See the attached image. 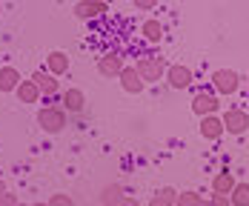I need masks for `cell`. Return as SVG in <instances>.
<instances>
[{
  "label": "cell",
  "instance_id": "24",
  "mask_svg": "<svg viewBox=\"0 0 249 206\" xmlns=\"http://www.w3.org/2000/svg\"><path fill=\"white\" fill-rule=\"evenodd\" d=\"M18 204H20V201H18L15 195H9V192H6V195L0 198V206H18Z\"/></svg>",
  "mask_w": 249,
  "mask_h": 206
},
{
  "label": "cell",
  "instance_id": "10",
  "mask_svg": "<svg viewBox=\"0 0 249 206\" xmlns=\"http://www.w3.org/2000/svg\"><path fill=\"white\" fill-rule=\"evenodd\" d=\"M106 12H109V3H103V0H80V3H75V15L80 20H92V17H100Z\"/></svg>",
  "mask_w": 249,
  "mask_h": 206
},
{
  "label": "cell",
  "instance_id": "13",
  "mask_svg": "<svg viewBox=\"0 0 249 206\" xmlns=\"http://www.w3.org/2000/svg\"><path fill=\"white\" fill-rule=\"evenodd\" d=\"M60 103H63V112L77 115V112L86 109V95H83L80 89H66V92L60 95Z\"/></svg>",
  "mask_w": 249,
  "mask_h": 206
},
{
  "label": "cell",
  "instance_id": "14",
  "mask_svg": "<svg viewBox=\"0 0 249 206\" xmlns=\"http://www.w3.org/2000/svg\"><path fill=\"white\" fill-rule=\"evenodd\" d=\"M235 186H238V180H235V175H232V172H226V169H224V172H218V175L212 178V192H215V195H224V198H229Z\"/></svg>",
  "mask_w": 249,
  "mask_h": 206
},
{
  "label": "cell",
  "instance_id": "19",
  "mask_svg": "<svg viewBox=\"0 0 249 206\" xmlns=\"http://www.w3.org/2000/svg\"><path fill=\"white\" fill-rule=\"evenodd\" d=\"M15 95H18V101H20V103H37V101H40V89H37L32 80H23V83L18 86V92H15Z\"/></svg>",
  "mask_w": 249,
  "mask_h": 206
},
{
  "label": "cell",
  "instance_id": "25",
  "mask_svg": "<svg viewBox=\"0 0 249 206\" xmlns=\"http://www.w3.org/2000/svg\"><path fill=\"white\" fill-rule=\"evenodd\" d=\"M135 9H141V12H149V9H155V3H152V0H135Z\"/></svg>",
  "mask_w": 249,
  "mask_h": 206
},
{
  "label": "cell",
  "instance_id": "3",
  "mask_svg": "<svg viewBox=\"0 0 249 206\" xmlns=\"http://www.w3.org/2000/svg\"><path fill=\"white\" fill-rule=\"evenodd\" d=\"M212 86H215L218 95H235L241 89V75L232 72V69H218L212 75Z\"/></svg>",
  "mask_w": 249,
  "mask_h": 206
},
{
  "label": "cell",
  "instance_id": "21",
  "mask_svg": "<svg viewBox=\"0 0 249 206\" xmlns=\"http://www.w3.org/2000/svg\"><path fill=\"white\" fill-rule=\"evenodd\" d=\"M175 206H206V201L200 198L198 192L186 189V192H180V195H178V204H175Z\"/></svg>",
  "mask_w": 249,
  "mask_h": 206
},
{
  "label": "cell",
  "instance_id": "18",
  "mask_svg": "<svg viewBox=\"0 0 249 206\" xmlns=\"http://www.w3.org/2000/svg\"><path fill=\"white\" fill-rule=\"evenodd\" d=\"M141 34H143V40H149V43H160V40H163V23L155 20V17H149V20H143V26H141Z\"/></svg>",
  "mask_w": 249,
  "mask_h": 206
},
{
  "label": "cell",
  "instance_id": "8",
  "mask_svg": "<svg viewBox=\"0 0 249 206\" xmlns=\"http://www.w3.org/2000/svg\"><path fill=\"white\" fill-rule=\"evenodd\" d=\"M218 109H221V101L215 95H209V92H200L192 101V112L198 118H212V115H218Z\"/></svg>",
  "mask_w": 249,
  "mask_h": 206
},
{
  "label": "cell",
  "instance_id": "29",
  "mask_svg": "<svg viewBox=\"0 0 249 206\" xmlns=\"http://www.w3.org/2000/svg\"><path fill=\"white\" fill-rule=\"evenodd\" d=\"M18 206H29V204H18Z\"/></svg>",
  "mask_w": 249,
  "mask_h": 206
},
{
  "label": "cell",
  "instance_id": "27",
  "mask_svg": "<svg viewBox=\"0 0 249 206\" xmlns=\"http://www.w3.org/2000/svg\"><path fill=\"white\" fill-rule=\"evenodd\" d=\"M6 195V183H3V178H0V198Z\"/></svg>",
  "mask_w": 249,
  "mask_h": 206
},
{
  "label": "cell",
  "instance_id": "5",
  "mask_svg": "<svg viewBox=\"0 0 249 206\" xmlns=\"http://www.w3.org/2000/svg\"><path fill=\"white\" fill-rule=\"evenodd\" d=\"M221 120H224V129L229 135H244L249 129V115L244 109H226Z\"/></svg>",
  "mask_w": 249,
  "mask_h": 206
},
{
  "label": "cell",
  "instance_id": "1",
  "mask_svg": "<svg viewBox=\"0 0 249 206\" xmlns=\"http://www.w3.org/2000/svg\"><path fill=\"white\" fill-rule=\"evenodd\" d=\"M66 123H69V118H66L63 106H43L37 112V126L43 129L46 135H60L66 129Z\"/></svg>",
  "mask_w": 249,
  "mask_h": 206
},
{
  "label": "cell",
  "instance_id": "20",
  "mask_svg": "<svg viewBox=\"0 0 249 206\" xmlns=\"http://www.w3.org/2000/svg\"><path fill=\"white\" fill-rule=\"evenodd\" d=\"M229 204L232 206H249V183H241V180H238V186H235L232 195H229Z\"/></svg>",
  "mask_w": 249,
  "mask_h": 206
},
{
  "label": "cell",
  "instance_id": "22",
  "mask_svg": "<svg viewBox=\"0 0 249 206\" xmlns=\"http://www.w3.org/2000/svg\"><path fill=\"white\" fill-rule=\"evenodd\" d=\"M49 206H75V201H72V195H66V192H57V195H49V201H46Z\"/></svg>",
  "mask_w": 249,
  "mask_h": 206
},
{
  "label": "cell",
  "instance_id": "7",
  "mask_svg": "<svg viewBox=\"0 0 249 206\" xmlns=\"http://www.w3.org/2000/svg\"><path fill=\"white\" fill-rule=\"evenodd\" d=\"M37 89H40V95H46V98H54L57 92H60V80L54 75H49L46 69H37V72H32V77H29Z\"/></svg>",
  "mask_w": 249,
  "mask_h": 206
},
{
  "label": "cell",
  "instance_id": "6",
  "mask_svg": "<svg viewBox=\"0 0 249 206\" xmlns=\"http://www.w3.org/2000/svg\"><path fill=\"white\" fill-rule=\"evenodd\" d=\"M192 80H195L192 69H189V66H183V63H175V66L166 69V83H169L172 89H189V86H192Z\"/></svg>",
  "mask_w": 249,
  "mask_h": 206
},
{
  "label": "cell",
  "instance_id": "15",
  "mask_svg": "<svg viewBox=\"0 0 249 206\" xmlns=\"http://www.w3.org/2000/svg\"><path fill=\"white\" fill-rule=\"evenodd\" d=\"M20 83H23V77L15 66H0V92H18Z\"/></svg>",
  "mask_w": 249,
  "mask_h": 206
},
{
  "label": "cell",
  "instance_id": "11",
  "mask_svg": "<svg viewBox=\"0 0 249 206\" xmlns=\"http://www.w3.org/2000/svg\"><path fill=\"white\" fill-rule=\"evenodd\" d=\"M69 66H72V60H69L66 52H49L46 54V72L49 75H54V77L69 75Z\"/></svg>",
  "mask_w": 249,
  "mask_h": 206
},
{
  "label": "cell",
  "instance_id": "23",
  "mask_svg": "<svg viewBox=\"0 0 249 206\" xmlns=\"http://www.w3.org/2000/svg\"><path fill=\"white\" fill-rule=\"evenodd\" d=\"M206 206H232V204H229V198H224V195H212V198H206Z\"/></svg>",
  "mask_w": 249,
  "mask_h": 206
},
{
  "label": "cell",
  "instance_id": "17",
  "mask_svg": "<svg viewBox=\"0 0 249 206\" xmlns=\"http://www.w3.org/2000/svg\"><path fill=\"white\" fill-rule=\"evenodd\" d=\"M178 195H180V192L172 189V186H160V189L149 198V204L146 206H175L178 204Z\"/></svg>",
  "mask_w": 249,
  "mask_h": 206
},
{
  "label": "cell",
  "instance_id": "9",
  "mask_svg": "<svg viewBox=\"0 0 249 206\" xmlns=\"http://www.w3.org/2000/svg\"><path fill=\"white\" fill-rule=\"evenodd\" d=\"M121 89H124L126 95H141L143 89H146V83H143V77L138 75V69L135 66H126L124 72H121Z\"/></svg>",
  "mask_w": 249,
  "mask_h": 206
},
{
  "label": "cell",
  "instance_id": "28",
  "mask_svg": "<svg viewBox=\"0 0 249 206\" xmlns=\"http://www.w3.org/2000/svg\"><path fill=\"white\" fill-rule=\"evenodd\" d=\"M32 206H49V204H32Z\"/></svg>",
  "mask_w": 249,
  "mask_h": 206
},
{
  "label": "cell",
  "instance_id": "2",
  "mask_svg": "<svg viewBox=\"0 0 249 206\" xmlns=\"http://www.w3.org/2000/svg\"><path fill=\"white\" fill-rule=\"evenodd\" d=\"M135 69H138V75L143 77V83H158L160 77L166 80V69L169 66L163 63V57H141Z\"/></svg>",
  "mask_w": 249,
  "mask_h": 206
},
{
  "label": "cell",
  "instance_id": "26",
  "mask_svg": "<svg viewBox=\"0 0 249 206\" xmlns=\"http://www.w3.org/2000/svg\"><path fill=\"white\" fill-rule=\"evenodd\" d=\"M118 206H141V201H138V198H132V195H126V198H124Z\"/></svg>",
  "mask_w": 249,
  "mask_h": 206
},
{
  "label": "cell",
  "instance_id": "4",
  "mask_svg": "<svg viewBox=\"0 0 249 206\" xmlns=\"http://www.w3.org/2000/svg\"><path fill=\"white\" fill-rule=\"evenodd\" d=\"M124 69H126V63H124L121 52H106L103 57H98V72L103 77H121Z\"/></svg>",
  "mask_w": 249,
  "mask_h": 206
},
{
  "label": "cell",
  "instance_id": "16",
  "mask_svg": "<svg viewBox=\"0 0 249 206\" xmlns=\"http://www.w3.org/2000/svg\"><path fill=\"white\" fill-rule=\"evenodd\" d=\"M98 198H100V206H118L126 195H124V186H121V183H106V186L100 189Z\"/></svg>",
  "mask_w": 249,
  "mask_h": 206
},
{
  "label": "cell",
  "instance_id": "12",
  "mask_svg": "<svg viewBox=\"0 0 249 206\" xmlns=\"http://www.w3.org/2000/svg\"><path fill=\"white\" fill-rule=\"evenodd\" d=\"M224 135H226V129H224V120H221L218 115L200 118V137H203V140H221Z\"/></svg>",
  "mask_w": 249,
  "mask_h": 206
}]
</instances>
